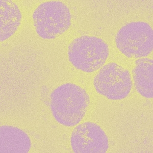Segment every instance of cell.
Instances as JSON below:
<instances>
[{"label": "cell", "instance_id": "6da1fadb", "mask_svg": "<svg viewBox=\"0 0 153 153\" xmlns=\"http://www.w3.org/2000/svg\"><path fill=\"white\" fill-rule=\"evenodd\" d=\"M90 104L85 89L71 83L63 84L50 96L51 110L56 122L66 127H74L82 120Z\"/></svg>", "mask_w": 153, "mask_h": 153}, {"label": "cell", "instance_id": "7a4b0ae2", "mask_svg": "<svg viewBox=\"0 0 153 153\" xmlns=\"http://www.w3.org/2000/svg\"><path fill=\"white\" fill-rule=\"evenodd\" d=\"M109 54L106 42L96 36H82L74 39L68 48V59L77 70L92 73L102 68Z\"/></svg>", "mask_w": 153, "mask_h": 153}, {"label": "cell", "instance_id": "3957f363", "mask_svg": "<svg viewBox=\"0 0 153 153\" xmlns=\"http://www.w3.org/2000/svg\"><path fill=\"white\" fill-rule=\"evenodd\" d=\"M33 23L38 35L45 39H53L71 26L68 7L61 1H50L40 4L33 12Z\"/></svg>", "mask_w": 153, "mask_h": 153}, {"label": "cell", "instance_id": "277c9868", "mask_svg": "<svg viewBox=\"0 0 153 153\" xmlns=\"http://www.w3.org/2000/svg\"><path fill=\"white\" fill-rule=\"evenodd\" d=\"M115 41L117 48L127 57L146 58L153 51V29L144 22L128 23L119 30Z\"/></svg>", "mask_w": 153, "mask_h": 153}, {"label": "cell", "instance_id": "5b68a950", "mask_svg": "<svg viewBox=\"0 0 153 153\" xmlns=\"http://www.w3.org/2000/svg\"><path fill=\"white\" fill-rule=\"evenodd\" d=\"M96 91L111 100H121L127 97L132 88L129 71L117 63L111 62L100 68L94 79Z\"/></svg>", "mask_w": 153, "mask_h": 153}, {"label": "cell", "instance_id": "8992f818", "mask_svg": "<svg viewBox=\"0 0 153 153\" xmlns=\"http://www.w3.org/2000/svg\"><path fill=\"white\" fill-rule=\"evenodd\" d=\"M71 144L74 153H105L109 149V140L99 125L87 122L74 128Z\"/></svg>", "mask_w": 153, "mask_h": 153}, {"label": "cell", "instance_id": "52a82bcc", "mask_svg": "<svg viewBox=\"0 0 153 153\" xmlns=\"http://www.w3.org/2000/svg\"><path fill=\"white\" fill-rule=\"evenodd\" d=\"M31 146L29 136L22 129L12 126L0 127V153H27Z\"/></svg>", "mask_w": 153, "mask_h": 153}, {"label": "cell", "instance_id": "ba28073f", "mask_svg": "<svg viewBox=\"0 0 153 153\" xmlns=\"http://www.w3.org/2000/svg\"><path fill=\"white\" fill-rule=\"evenodd\" d=\"M132 71L134 87L143 97H153V61L149 58L136 60Z\"/></svg>", "mask_w": 153, "mask_h": 153}, {"label": "cell", "instance_id": "9c48e42d", "mask_svg": "<svg viewBox=\"0 0 153 153\" xmlns=\"http://www.w3.org/2000/svg\"><path fill=\"white\" fill-rule=\"evenodd\" d=\"M1 42L13 35L21 25L22 14L17 4L11 0L0 1Z\"/></svg>", "mask_w": 153, "mask_h": 153}]
</instances>
